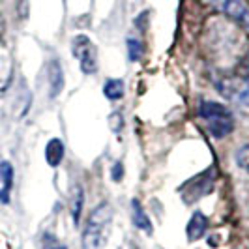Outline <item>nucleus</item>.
I'll return each instance as SVG.
<instances>
[{
	"label": "nucleus",
	"instance_id": "nucleus-12",
	"mask_svg": "<svg viewBox=\"0 0 249 249\" xmlns=\"http://www.w3.org/2000/svg\"><path fill=\"white\" fill-rule=\"evenodd\" d=\"M236 165L249 175V144H244L242 148L236 152Z\"/></svg>",
	"mask_w": 249,
	"mask_h": 249
},
{
	"label": "nucleus",
	"instance_id": "nucleus-3",
	"mask_svg": "<svg viewBox=\"0 0 249 249\" xmlns=\"http://www.w3.org/2000/svg\"><path fill=\"white\" fill-rule=\"evenodd\" d=\"M73 56L81 64V71L92 75L98 71V51L88 36H75L71 43Z\"/></svg>",
	"mask_w": 249,
	"mask_h": 249
},
{
	"label": "nucleus",
	"instance_id": "nucleus-10",
	"mask_svg": "<svg viewBox=\"0 0 249 249\" xmlns=\"http://www.w3.org/2000/svg\"><path fill=\"white\" fill-rule=\"evenodd\" d=\"M124 81L122 79H109L107 83H105V87H103V94H105V98H109V100H120V98H124Z\"/></svg>",
	"mask_w": 249,
	"mask_h": 249
},
{
	"label": "nucleus",
	"instance_id": "nucleus-1",
	"mask_svg": "<svg viewBox=\"0 0 249 249\" xmlns=\"http://www.w3.org/2000/svg\"><path fill=\"white\" fill-rule=\"evenodd\" d=\"M112 223V208L109 202H101L88 215L85 231H83V248L101 249L107 244L109 231Z\"/></svg>",
	"mask_w": 249,
	"mask_h": 249
},
{
	"label": "nucleus",
	"instance_id": "nucleus-16",
	"mask_svg": "<svg viewBox=\"0 0 249 249\" xmlns=\"http://www.w3.org/2000/svg\"><path fill=\"white\" fill-rule=\"evenodd\" d=\"M4 19H2V15H0V37H2V34H4Z\"/></svg>",
	"mask_w": 249,
	"mask_h": 249
},
{
	"label": "nucleus",
	"instance_id": "nucleus-14",
	"mask_svg": "<svg viewBox=\"0 0 249 249\" xmlns=\"http://www.w3.org/2000/svg\"><path fill=\"white\" fill-rule=\"evenodd\" d=\"M122 176H124V167H122V163H114V167H112V180H114V182H120Z\"/></svg>",
	"mask_w": 249,
	"mask_h": 249
},
{
	"label": "nucleus",
	"instance_id": "nucleus-8",
	"mask_svg": "<svg viewBox=\"0 0 249 249\" xmlns=\"http://www.w3.org/2000/svg\"><path fill=\"white\" fill-rule=\"evenodd\" d=\"M45 160L51 167H58L64 160V142L60 139H51L45 146Z\"/></svg>",
	"mask_w": 249,
	"mask_h": 249
},
{
	"label": "nucleus",
	"instance_id": "nucleus-7",
	"mask_svg": "<svg viewBox=\"0 0 249 249\" xmlns=\"http://www.w3.org/2000/svg\"><path fill=\"white\" fill-rule=\"evenodd\" d=\"M206 227H208L206 215H204L202 212H195L193 215H191V219H189V223H187V227H186L187 240H189V242H197L199 238L204 236Z\"/></svg>",
	"mask_w": 249,
	"mask_h": 249
},
{
	"label": "nucleus",
	"instance_id": "nucleus-15",
	"mask_svg": "<svg viewBox=\"0 0 249 249\" xmlns=\"http://www.w3.org/2000/svg\"><path fill=\"white\" fill-rule=\"evenodd\" d=\"M45 242H47V249H64L56 240H53V238H49V236L45 238Z\"/></svg>",
	"mask_w": 249,
	"mask_h": 249
},
{
	"label": "nucleus",
	"instance_id": "nucleus-9",
	"mask_svg": "<svg viewBox=\"0 0 249 249\" xmlns=\"http://www.w3.org/2000/svg\"><path fill=\"white\" fill-rule=\"evenodd\" d=\"M131 215H133V223H135L137 229L144 231L146 234H152V223H150L148 215L144 213V210H142V206H141V202L137 199L131 200Z\"/></svg>",
	"mask_w": 249,
	"mask_h": 249
},
{
	"label": "nucleus",
	"instance_id": "nucleus-2",
	"mask_svg": "<svg viewBox=\"0 0 249 249\" xmlns=\"http://www.w3.org/2000/svg\"><path fill=\"white\" fill-rule=\"evenodd\" d=\"M199 116L208 125V133L215 139H223L232 133L234 118L231 111L215 101H202L199 105Z\"/></svg>",
	"mask_w": 249,
	"mask_h": 249
},
{
	"label": "nucleus",
	"instance_id": "nucleus-13",
	"mask_svg": "<svg viewBox=\"0 0 249 249\" xmlns=\"http://www.w3.org/2000/svg\"><path fill=\"white\" fill-rule=\"evenodd\" d=\"M127 54H129V60H131V62H137L139 58H141V54H142V45H141L139 39H133V37L127 39Z\"/></svg>",
	"mask_w": 249,
	"mask_h": 249
},
{
	"label": "nucleus",
	"instance_id": "nucleus-11",
	"mask_svg": "<svg viewBox=\"0 0 249 249\" xmlns=\"http://www.w3.org/2000/svg\"><path fill=\"white\" fill-rule=\"evenodd\" d=\"M85 202V195H83V189L81 186L73 187V195H71V213H73V221L79 223V217H81V206Z\"/></svg>",
	"mask_w": 249,
	"mask_h": 249
},
{
	"label": "nucleus",
	"instance_id": "nucleus-6",
	"mask_svg": "<svg viewBox=\"0 0 249 249\" xmlns=\"http://www.w3.org/2000/svg\"><path fill=\"white\" fill-rule=\"evenodd\" d=\"M47 81H49V96L56 98L64 88V71L58 60H51L47 70Z\"/></svg>",
	"mask_w": 249,
	"mask_h": 249
},
{
	"label": "nucleus",
	"instance_id": "nucleus-4",
	"mask_svg": "<svg viewBox=\"0 0 249 249\" xmlns=\"http://www.w3.org/2000/svg\"><path fill=\"white\" fill-rule=\"evenodd\" d=\"M221 12L249 30V6L244 0H221Z\"/></svg>",
	"mask_w": 249,
	"mask_h": 249
},
{
	"label": "nucleus",
	"instance_id": "nucleus-5",
	"mask_svg": "<svg viewBox=\"0 0 249 249\" xmlns=\"http://www.w3.org/2000/svg\"><path fill=\"white\" fill-rule=\"evenodd\" d=\"M13 186V167L10 161L0 158V202L8 204Z\"/></svg>",
	"mask_w": 249,
	"mask_h": 249
}]
</instances>
